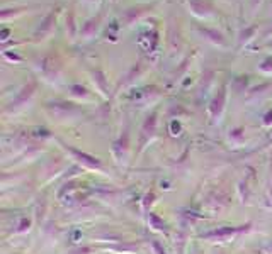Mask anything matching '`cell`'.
<instances>
[{"label": "cell", "instance_id": "10", "mask_svg": "<svg viewBox=\"0 0 272 254\" xmlns=\"http://www.w3.org/2000/svg\"><path fill=\"white\" fill-rule=\"evenodd\" d=\"M201 32L206 36H211V41H215V43H218V44H223V36L219 34V32H216V31H211V29H201Z\"/></svg>", "mask_w": 272, "mask_h": 254}, {"label": "cell", "instance_id": "2", "mask_svg": "<svg viewBox=\"0 0 272 254\" xmlns=\"http://www.w3.org/2000/svg\"><path fill=\"white\" fill-rule=\"evenodd\" d=\"M250 229V224L247 226H240V227H221V229L211 231V232L204 234V239H209V241H228L233 235L240 234V232H247Z\"/></svg>", "mask_w": 272, "mask_h": 254}, {"label": "cell", "instance_id": "8", "mask_svg": "<svg viewBox=\"0 0 272 254\" xmlns=\"http://www.w3.org/2000/svg\"><path fill=\"white\" fill-rule=\"evenodd\" d=\"M190 5H192L194 12L199 14V16H204V14H206V9H208L203 0H190Z\"/></svg>", "mask_w": 272, "mask_h": 254}, {"label": "cell", "instance_id": "11", "mask_svg": "<svg viewBox=\"0 0 272 254\" xmlns=\"http://www.w3.org/2000/svg\"><path fill=\"white\" fill-rule=\"evenodd\" d=\"M94 82H97L99 87L104 90V95H108V83H106V78L101 71H94Z\"/></svg>", "mask_w": 272, "mask_h": 254}, {"label": "cell", "instance_id": "16", "mask_svg": "<svg viewBox=\"0 0 272 254\" xmlns=\"http://www.w3.org/2000/svg\"><path fill=\"white\" fill-rule=\"evenodd\" d=\"M259 2H260V0H253V5H257Z\"/></svg>", "mask_w": 272, "mask_h": 254}, {"label": "cell", "instance_id": "4", "mask_svg": "<svg viewBox=\"0 0 272 254\" xmlns=\"http://www.w3.org/2000/svg\"><path fill=\"white\" fill-rule=\"evenodd\" d=\"M48 109L53 110L54 115L58 117H67L70 114H75L77 109L72 104H65V102H54V104H48Z\"/></svg>", "mask_w": 272, "mask_h": 254}, {"label": "cell", "instance_id": "13", "mask_svg": "<svg viewBox=\"0 0 272 254\" xmlns=\"http://www.w3.org/2000/svg\"><path fill=\"white\" fill-rule=\"evenodd\" d=\"M153 251H155L157 254H165V251L162 249V246L159 244V242H153Z\"/></svg>", "mask_w": 272, "mask_h": 254}, {"label": "cell", "instance_id": "9", "mask_svg": "<svg viewBox=\"0 0 272 254\" xmlns=\"http://www.w3.org/2000/svg\"><path fill=\"white\" fill-rule=\"evenodd\" d=\"M97 25H99V17H97V19H90L82 27V32H83V34H94L95 29H97Z\"/></svg>", "mask_w": 272, "mask_h": 254}, {"label": "cell", "instance_id": "14", "mask_svg": "<svg viewBox=\"0 0 272 254\" xmlns=\"http://www.w3.org/2000/svg\"><path fill=\"white\" fill-rule=\"evenodd\" d=\"M271 122H272V112H269L266 115V124H271Z\"/></svg>", "mask_w": 272, "mask_h": 254}, {"label": "cell", "instance_id": "1", "mask_svg": "<svg viewBox=\"0 0 272 254\" xmlns=\"http://www.w3.org/2000/svg\"><path fill=\"white\" fill-rule=\"evenodd\" d=\"M61 146H63V149L67 151V153L73 158V160L77 161V163L82 164L83 168L95 169V171H102L101 160H97L95 156H90V154H87V153H82V151H79V149H75V148H70V146L63 144V142H61Z\"/></svg>", "mask_w": 272, "mask_h": 254}, {"label": "cell", "instance_id": "7", "mask_svg": "<svg viewBox=\"0 0 272 254\" xmlns=\"http://www.w3.org/2000/svg\"><path fill=\"white\" fill-rule=\"evenodd\" d=\"M54 17H56V14H54V12H51L50 16H48L46 19L43 21L41 27L38 29V36H39V34L43 36V34H46V32L50 31V29H51V25H53V22H54Z\"/></svg>", "mask_w": 272, "mask_h": 254}, {"label": "cell", "instance_id": "6", "mask_svg": "<svg viewBox=\"0 0 272 254\" xmlns=\"http://www.w3.org/2000/svg\"><path fill=\"white\" fill-rule=\"evenodd\" d=\"M148 220H150V227H152L153 231H159V232H165V234L168 232L167 224H165L163 220H162L160 217L157 215V213H150Z\"/></svg>", "mask_w": 272, "mask_h": 254}, {"label": "cell", "instance_id": "12", "mask_svg": "<svg viewBox=\"0 0 272 254\" xmlns=\"http://www.w3.org/2000/svg\"><path fill=\"white\" fill-rule=\"evenodd\" d=\"M72 90H73V93H77V95H83V97L87 95V90H85V88H83V87H79V85H73Z\"/></svg>", "mask_w": 272, "mask_h": 254}, {"label": "cell", "instance_id": "3", "mask_svg": "<svg viewBox=\"0 0 272 254\" xmlns=\"http://www.w3.org/2000/svg\"><path fill=\"white\" fill-rule=\"evenodd\" d=\"M225 98H226V92H225V88H221V90L215 95L211 105H209V112H211L213 119L219 117V114H221V110H223V105H225Z\"/></svg>", "mask_w": 272, "mask_h": 254}, {"label": "cell", "instance_id": "5", "mask_svg": "<svg viewBox=\"0 0 272 254\" xmlns=\"http://www.w3.org/2000/svg\"><path fill=\"white\" fill-rule=\"evenodd\" d=\"M155 127H157V114H152V115L145 120V124H143V127H141V144H145L146 139H148L150 136H153Z\"/></svg>", "mask_w": 272, "mask_h": 254}, {"label": "cell", "instance_id": "15", "mask_svg": "<svg viewBox=\"0 0 272 254\" xmlns=\"http://www.w3.org/2000/svg\"><path fill=\"white\" fill-rule=\"evenodd\" d=\"M267 253H271V254H272V244L267 246Z\"/></svg>", "mask_w": 272, "mask_h": 254}]
</instances>
